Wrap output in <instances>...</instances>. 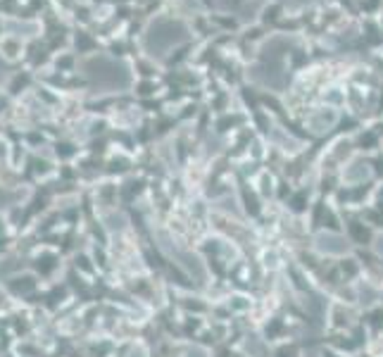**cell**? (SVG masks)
I'll use <instances>...</instances> for the list:
<instances>
[{"mask_svg":"<svg viewBox=\"0 0 383 357\" xmlns=\"http://www.w3.org/2000/svg\"><path fill=\"white\" fill-rule=\"evenodd\" d=\"M184 38V29L179 24H169V21H160L150 29V36H148V48H167L172 43L181 41Z\"/></svg>","mask_w":383,"mask_h":357,"instance_id":"cell-1","label":"cell"}]
</instances>
